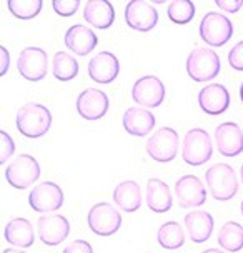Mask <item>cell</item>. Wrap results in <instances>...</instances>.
Segmentation results:
<instances>
[{"label":"cell","instance_id":"1","mask_svg":"<svg viewBox=\"0 0 243 253\" xmlns=\"http://www.w3.org/2000/svg\"><path fill=\"white\" fill-rule=\"evenodd\" d=\"M52 114L42 103H25L17 112V130L27 138H40L50 130Z\"/></svg>","mask_w":243,"mask_h":253},{"label":"cell","instance_id":"2","mask_svg":"<svg viewBox=\"0 0 243 253\" xmlns=\"http://www.w3.org/2000/svg\"><path fill=\"white\" fill-rule=\"evenodd\" d=\"M206 188L218 202L232 200L238 193V178L235 170L227 164L211 165L205 173Z\"/></svg>","mask_w":243,"mask_h":253},{"label":"cell","instance_id":"3","mask_svg":"<svg viewBox=\"0 0 243 253\" xmlns=\"http://www.w3.org/2000/svg\"><path fill=\"white\" fill-rule=\"evenodd\" d=\"M187 74L193 82H210L222 70L220 57L211 48H195L187 57Z\"/></svg>","mask_w":243,"mask_h":253},{"label":"cell","instance_id":"4","mask_svg":"<svg viewBox=\"0 0 243 253\" xmlns=\"http://www.w3.org/2000/svg\"><path fill=\"white\" fill-rule=\"evenodd\" d=\"M213 155V143L206 130L192 128L183 137L182 158L187 165L200 167L206 164Z\"/></svg>","mask_w":243,"mask_h":253},{"label":"cell","instance_id":"5","mask_svg":"<svg viewBox=\"0 0 243 253\" xmlns=\"http://www.w3.org/2000/svg\"><path fill=\"white\" fill-rule=\"evenodd\" d=\"M200 37L210 47H223L233 35V24L220 12H206L200 20Z\"/></svg>","mask_w":243,"mask_h":253},{"label":"cell","instance_id":"6","mask_svg":"<svg viewBox=\"0 0 243 253\" xmlns=\"http://www.w3.org/2000/svg\"><path fill=\"white\" fill-rule=\"evenodd\" d=\"M40 177V165L37 158L29 155V153H22L13 162L8 164L5 169V180L8 185L17 190H25L32 187Z\"/></svg>","mask_w":243,"mask_h":253},{"label":"cell","instance_id":"7","mask_svg":"<svg viewBox=\"0 0 243 253\" xmlns=\"http://www.w3.org/2000/svg\"><path fill=\"white\" fill-rule=\"evenodd\" d=\"M180 138L172 126H162L147 142V155L159 164H168L178 153Z\"/></svg>","mask_w":243,"mask_h":253},{"label":"cell","instance_id":"8","mask_svg":"<svg viewBox=\"0 0 243 253\" xmlns=\"http://www.w3.org/2000/svg\"><path fill=\"white\" fill-rule=\"evenodd\" d=\"M88 228L98 237H110L122 227V215L112 203L100 202L88 210Z\"/></svg>","mask_w":243,"mask_h":253},{"label":"cell","instance_id":"9","mask_svg":"<svg viewBox=\"0 0 243 253\" xmlns=\"http://www.w3.org/2000/svg\"><path fill=\"white\" fill-rule=\"evenodd\" d=\"M64 190L55 182H42L32 188L29 195V205L37 213H53L64 205Z\"/></svg>","mask_w":243,"mask_h":253},{"label":"cell","instance_id":"10","mask_svg":"<svg viewBox=\"0 0 243 253\" xmlns=\"http://www.w3.org/2000/svg\"><path fill=\"white\" fill-rule=\"evenodd\" d=\"M19 74L29 82H40L48 72L47 52L40 47H27L19 53L17 58Z\"/></svg>","mask_w":243,"mask_h":253},{"label":"cell","instance_id":"11","mask_svg":"<svg viewBox=\"0 0 243 253\" xmlns=\"http://www.w3.org/2000/svg\"><path fill=\"white\" fill-rule=\"evenodd\" d=\"M165 95H166L165 85L155 75L142 77L132 87V98L140 107H147V108L160 107L165 100Z\"/></svg>","mask_w":243,"mask_h":253},{"label":"cell","instance_id":"12","mask_svg":"<svg viewBox=\"0 0 243 253\" xmlns=\"http://www.w3.org/2000/svg\"><path fill=\"white\" fill-rule=\"evenodd\" d=\"M37 232L39 238L43 245L57 247L67 240L70 233V221L64 215L47 213L37 220Z\"/></svg>","mask_w":243,"mask_h":253},{"label":"cell","instance_id":"13","mask_svg":"<svg viewBox=\"0 0 243 253\" xmlns=\"http://www.w3.org/2000/svg\"><path fill=\"white\" fill-rule=\"evenodd\" d=\"M175 197L182 209L202 207L206 202V188L197 175H183L175 183Z\"/></svg>","mask_w":243,"mask_h":253},{"label":"cell","instance_id":"14","mask_svg":"<svg viewBox=\"0 0 243 253\" xmlns=\"http://www.w3.org/2000/svg\"><path fill=\"white\" fill-rule=\"evenodd\" d=\"M125 22L137 32H150L159 24V12L150 2L132 0L125 7Z\"/></svg>","mask_w":243,"mask_h":253},{"label":"cell","instance_id":"15","mask_svg":"<svg viewBox=\"0 0 243 253\" xmlns=\"http://www.w3.org/2000/svg\"><path fill=\"white\" fill-rule=\"evenodd\" d=\"M109 97L98 88H85L77 97V112L85 120L95 122L109 112Z\"/></svg>","mask_w":243,"mask_h":253},{"label":"cell","instance_id":"16","mask_svg":"<svg viewBox=\"0 0 243 253\" xmlns=\"http://www.w3.org/2000/svg\"><path fill=\"white\" fill-rule=\"evenodd\" d=\"M120 63L115 53L98 52L88 62V77L97 84H110L119 77Z\"/></svg>","mask_w":243,"mask_h":253},{"label":"cell","instance_id":"17","mask_svg":"<svg viewBox=\"0 0 243 253\" xmlns=\"http://www.w3.org/2000/svg\"><path fill=\"white\" fill-rule=\"evenodd\" d=\"M215 142L223 157H237L243 152V132L235 122L220 124L215 130Z\"/></svg>","mask_w":243,"mask_h":253},{"label":"cell","instance_id":"18","mask_svg":"<svg viewBox=\"0 0 243 253\" xmlns=\"http://www.w3.org/2000/svg\"><path fill=\"white\" fill-rule=\"evenodd\" d=\"M199 105L208 115H222L230 107V93L222 84H208L199 92Z\"/></svg>","mask_w":243,"mask_h":253},{"label":"cell","instance_id":"19","mask_svg":"<svg viewBox=\"0 0 243 253\" xmlns=\"http://www.w3.org/2000/svg\"><path fill=\"white\" fill-rule=\"evenodd\" d=\"M64 42L67 45V48L72 50V53L85 57L95 50V47L98 43V37L95 32L92 29H88L87 25L75 24L65 32Z\"/></svg>","mask_w":243,"mask_h":253},{"label":"cell","instance_id":"20","mask_svg":"<svg viewBox=\"0 0 243 253\" xmlns=\"http://www.w3.org/2000/svg\"><path fill=\"white\" fill-rule=\"evenodd\" d=\"M157 119L147 108L130 107L123 114V128L132 137H147L155 128Z\"/></svg>","mask_w":243,"mask_h":253},{"label":"cell","instance_id":"21","mask_svg":"<svg viewBox=\"0 0 243 253\" xmlns=\"http://www.w3.org/2000/svg\"><path fill=\"white\" fill-rule=\"evenodd\" d=\"M213 227V216L205 210H193L185 215V228L193 243H205L211 237Z\"/></svg>","mask_w":243,"mask_h":253},{"label":"cell","instance_id":"22","mask_svg":"<svg viewBox=\"0 0 243 253\" xmlns=\"http://www.w3.org/2000/svg\"><path fill=\"white\" fill-rule=\"evenodd\" d=\"M145 202L148 209L155 213H165L173 207V197L170 187L160 178H150L147 182Z\"/></svg>","mask_w":243,"mask_h":253},{"label":"cell","instance_id":"23","mask_svg":"<svg viewBox=\"0 0 243 253\" xmlns=\"http://www.w3.org/2000/svg\"><path fill=\"white\" fill-rule=\"evenodd\" d=\"M83 19L95 29L107 30L115 22V8L107 0H90L85 3Z\"/></svg>","mask_w":243,"mask_h":253},{"label":"cell","instance_id":"24","mask_svg":"<svg viewBox=\"0 0 243 253\" xmlns=\"http://www.w3.org/2000/svg\"><path fill=\"white\" fill-rule=\"evenodd\" d=\"M3 238L7 243L19 248H29L35 243V233L34 227L27 218L17 216L12 218L3 228Z\"/></svg>","mask_w":243,"mask_h":253},{"label":"cell","instance_id":"25","mask_svg":"<svg viewBox=\"0 0 243 253\" xmlns=\"http://www.w3.org/2000/svg\"><path fill=\"white\" fill-rule=\"evenodd\" d=\"M114 202L120 210L133 213L142 207V190L135 180H125L114 190Z\"/></svg>","mask_w":243,"mask_h":253},{"label":"cell","instance_id":"26","mask_svg":"<svg viewBox=\"0 0 243 253\" xmlns=\"http://www.w3.org/2000/svg\"><path fill=\"white\" fill-rule=\"evenodd\" d=\"M52 74L58 82H69L79 75V62L67 52H57L52 60Z\"/></svg>","mask_w":243,"mask_h":253},{"label":"cell","instance_id":"27","mask_svg":"<svg viewBox=\"0 0 243 253\" xmlns=\"http://www.w3.org/2000/svg\"><path fill=\"white\" fill-rule=\"evenodd\" d=\"M157 240L165 250H177L185 243V232L178 221H165L157 232Z\"/></svg>","mask_w":243,"mask_h":253},{"label":"cell","instance_id":"28","mask_svg":"<svg viewBox=\"0 0 243 253\" xmlns=\"http://www.w3.org/2000/svg\"><path fill=\"white\" fill-rule=\"evenodd\" d=\"M218 245L227 252H240L243 248V227L237 221H227L218 232Z\"/></svg>","mask_w":243,"mask_h":253},{"label":"cell","instance_id":"29","mask_svg":"<svg viewBox=\"0 0 243 253\" xmlns=\"http://www.w3.org/2000/svg\"><path fill=\"white\" fill-rule=\"evenodd\" d=\"M42 0H8L7 7L13 17L20 20H32L42 10Z\"/></svg>","mask_w":243,"mask_h":253},{"label":"cell","instance_id":"30","mask_svg":"<svg viewBox=\"0 0 243 253\" xmlns=\"http://www.w3.org/2000/svg\"><path fill=\"white\" fill-rule=\"evenodd\" d=\"M166 13H168V19L173 24L185 25L188 22H192L193 17H195V5L190 0H175V2L168 3Z\"/></svg>","mask_w":243,"mask_h":253},{"label":"cell","instance_id":"31","mask_svg":"<svg viewBox=\"0 0 243 253\" xmlns=\"http://www.w3.org/2000/svg\"><path fill=\"white\" fill-rule=\"evenodd\" d=\"M13 152H15V143H13L10 133H7L5 130H0V164L3 165L5 162H8Z\"/></svg>","mask_w":243,"mask_h":253},{"label":"cell","instance_id":"32","mask_svg":"<svg viewBox=\"0 0 243 253\" xmlns=\"http://www.w3.org/2000/svg\"><path fill=\"white\" fill-rule=\"evenodd\" d=\"M80 7V0H53L52 8L60 17H72Z\"/></svg>","mask_w":243,"mask_h":253},{"label":"cell","instance_id":"33","mask_svg":"<svg viewBox=\"0 0 243 253\" xmlns=\"http://www.w3.org/2000/svg\"><path fill=\"white\" fill-rule=\"evenodd\" d=\"M228 63L233 70L243 72V40L233 45L232 50L228 52Z\"/></svg>","mask_w":243,"mask_h":253},{"label":"cell","instance_id":"34","mask_svg":"<svg viewBox=\"0 0 243 253\" xmlns=\"http://www.w3.org/2000/svg\"><path fill=\"white\" fill-rule=\"evenodd\" d=\"M62 253H93V248H92V245H90L88 242L75 240V242L69 243Z\"/></svg>","mask_w":243,"mask_h":253},{"label":"cell","instance_id":"35","mask_svg":"<svg viewBox=\"0 0 243 253\" xmlns=\"http://www.w3.org/2000/svg\"><path fill=\"white\" fill-rule=\"evenodd\" d=\"M217 7L220 10L228 12V13H235L242 8L243 5V0H217Z\"/></svg>","mask_w":243,"mask_h":253},{"label":"cell","instance_id":"36","mask_svg":"<svg viewBox=\"0 0 243 253\" xmlns=\"http://www.w3.org/2000/svg\"><path fill=\"white\" fill-rule=\"evenodd\" d=\"M8 67H10V53L5 47H0V75H5L8 72Z\"/></svg>","mask_w":243,"mask_h":253},{"label":"cell","instance_id":"37","mask_svg":"<svg viewBox=\"0 0 243 253\" xmlns=\"http://www.w3.org/2000/svg\"><path fill=\"white\" fill-rule=\"evenodd\" d=\"M2 253H25V252H22V250H19V248H5Z\"/></svg>","mask_w":243,"mask_h":253},{"label":"cell","instance_id":"38","mask_svg":"<svg viewBox=\"0 0 243 253\" xmlns=\"http://www.w3.org/2000/svg\"><path fill=\"white\" fill-rule=\"evenodd\" d=\"M202 253H225V252L218 250V248H208V250H205V252H202Z\"/></svg>","mask_w":243,"mask_h":253},{"label":"cell","instance_id":"39","mask_svg":"<svg viewBox=\"0 0 243 253\" xmlns=\"http://www.w3.org/2000/svg\"><path fill=\"white\" fill-rule=\"evenodd\" d=\"M240 98H242V102H243V84L240 85Z\"/></svg>","mask_w":243,"mask_h":253},{"label":"cell","instance_id":"40","mask_svg":"<svg viewBox=\"0 0 243 253\" xmlns=\"http://www.w3.org/2000/svg\"><path fill=\"white\" fill-rule=\"evenodd\" d=\"M240 177H242V183H243V165H242V169H240Z\"/></svg>","mask_w":243,"mask_h":253},{"label":"cell","instance_id":"41","mask_svg":"<svg viewBox=\"0 0 243 253\" xmlns=\"http://www.w3.org/2000/svg\"><path fill=\"white\" fill-rule=\"evenodd\" d=\"M240 209H242V215H243V200H242V207H240Z\"/></svg>","mask_w":243,"mask_h":253}]
</instances>
